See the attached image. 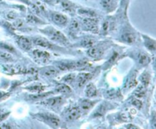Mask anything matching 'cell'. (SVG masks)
I'll return each mask as SVG.
<instances>
[{"mask_svg":"<svg viewBox=\"0 0 156 129\" xmlns=\"http://www.w3.org/2000/svg\"><path fill=\"white\" fill-rule=\"evenodd\" d=\"M49 93L48 94H40V95H35V96H31V99H33V100H37V99L42 98V97H44L45 96L49 95Z\"/></svg>","mask_w":156,"mask_h":129,"instance_id":"obj_35","label":"cell"},{"mask_svg":"<svg viewBox=\"0 0 156 129\" xmlns=\"http://www.w3.org/2000/svg\"><path fill=\"white\" fill-rule=\"evenodd\" d=\"M11 127H9V126H7V125H2V128H10Z\"/></svg>","mask_w":156,"mask_h":129,"instance_id":"obj_40","label":"cell"},{"mask_svg":"<svg viewBox=\"0 0 156 129\" xmlns=\"http://www.w3.org/2000/svg\"><path fill=\"white\" fill-rule=\"evenodd\" d=\"M42 1H43L45 2H47V3H53V2H54L55 0H42Z\"/></svg>","mask_w":156,"mask_h":129,"instance_id":"obj_39","label":"cell"},{"mask_svg":"<svg viewBox=\"0 0 156 129\" xmlns=\"http://www.w3.org/2000/svg\"><path fill=\"white\" fill-rule=\"evenodd\" d=\"M94 42L95 41L92 38H85L81 42V46L85 48H90L94 45Z\"/></svg>","mask_w":156,"mask_h":129,"instance_id":"obj_21","label":"cell"},{"mask_svg":"<svg viewBox=\"0 0 156 129\" xmlns=\"http://www.w3.org/2000/svg\"><path fill=\"white\" fill-rule=\"evenodd\" d=\"M85 94H86L87 97H90V98L96 97L97 94L96 87L93 84H88L86 87V89H85Z\"/></svg>","mask_w":156,"mask_h":129,"instance_id":"obj_11","label":"cell"},{"mask_svg":"<svg viewBox=\"0 0 156 129\" xmlns=\"http://www.w3.org/2000/svg\"><path fill=\"white\" fill-rule=\"evenodd\" d=\"M109 28H110V22H109L108 21H106V22H103V31L107 32V31L109 30Z\"/></svg>","mask_w":156,"mask_h":129,"instance_id":"obj_33","label":"cell"},{"mask_svg":"<svg viewBox=\"0 0 156 129\" xmlns=\"http://www.w3.org/2000/svg\"><path fill=\"white\" fill-rule=\"evenodd\" d=\"M121 118H122V119L124 120V121H130V120H131L132 117H131V115H130V114L123 113L122 115H121Z\"/></svg>","mask_w":156,"mask_h":129,"instance_id":"obj_31","label":"cell"},{"mask_svg":"<svg viewBox=\"0 0 156 129\" xmlns=\"http://www.w3.org/2000/svg\"><path fill=\"white\" fill-rule=\"evenodd\" d=\"M83 25L87 31H90L93 33L98 32L97 19L94 18H86L83 20Z\"/></svg>","mask_w":156,"mask_h":129,"instance_id":"obj_2","label":"cell"},{"mask_svg":"<svg viewBox=\"0 0 156 129\" xmlns=\"http://www.w3.org/2000/svg\"><path fill=\"white\" fill-rule=\"evenodd\" d=\"M91 74L90 73H80L77 76V82L79 87H82L89 79H91Z\"/></svg>","mask_w":156,"mask_h":129,"instance_id":"obj_7","label":"cell"},{"mask_svg":"<svg viewBox=\"0 0 156 129\" xmlns=\"http://www.w3.org/2000/svg\"><path fill=\"white\" fill-rule=\"evenodd\" d=\"M78 12L81 15L85 16L87 18H94L96 16V14L94 13V12L89 9H85V8H80V9H79Z\"/></svg>","mask_w":156,"mask_h":129,"instance_id":"obj_17","label":"cell"},{"mask_svg":"<svg viewBox=\"0 0 156 129\" xmlns=\"http://www.w3.org/2000/svg\"><path fill=\"white\" fill-rule=\"evenodd\" d=\"M127 128H137V127L135 125H133V124H129V125L127 126Z\"/></svg>","mask_w":156,"mask_h":129,"instance_id":"obj_38","label":"cell"},{"mask_svg":"<svg viewBox=\"0 0 156 129\" xmlns=\"http://www.w3.org/2000/svg\"><path fill=\"white\" fill-rule=\"evenodd\" d=\"M81 115V110L79 107H73L69 110L67 114V119L70 121H74L78 119Z\"/></svg>","mask_w":156,"mask_h":129,"instance_id":"obj_5","label":"cell"},{"mask_svg":"<svg viewBox=\"0 0 156 129\" xmlns=\"http://www.w3.org/2000/svg\"><path fill=\"white\" fill-rule=\"evenodd\" d=\"M41 73L45 77L53 78L58 74V71L53 67H46L42 69Z\"/></svg>","mask_w":156,"mask_h":129,"instance_id":"obj_9","label":"cell"},{"mask_svg":"<svg viewBox=\"0 0 156 129\" xmlns=\"http://www.w3.org/2000/svg\"><path fill=\"white\" fill-rule=\"evenodd\" d=\"M131 103L133 105V106H136V108H138V109H141V107H142V102H141L140 100H137V99H133V100H132Z\"/></svg>","mask_w":156,"mask_h":129,"instance_id":"obj_29","label":"cell"},{"mask_svg":"<svg viewBox=\"0 0 156 129\" xmlns=\"http://www.w3.org/2000/svg\"><path fill=\"white\" fill-rule=\"evenodd\" d=\"M75 78H76V74H67L66 76H65L63 80L65 82H67V83H70V82H72L73 80H74Z\"/></svg>","mask_w":156,"mask_h":129,"instance_id":"obj_28","label":"cell"},{"mask_svg":"<svg viewBox=\"0 0 156 129\" xmlns=\"http://www.w3.org/2000/svg\"><path fill=\"white\" fill-rule=\"evenodd\" d=\"M46 31H45V34H47L49 37V38L51 39L53 41L58 42V43H67L68 40H67L66 37L60 32V31H57L55 28H46Z\"/></svg>","mask_w":156,"mask_h":129,"instance_id":"obj_1","label":"cell"},{"mask_svg":"<svg viewBox=\"0 0 156 129\" xmlns=\"http://www.w3.org/2000/svg\"><path fill=\"white\" fill-rule=\"evenodd\" d=\"M88 54L90 57L91 58H98L102 55L101 49H99L97 47H90L89 49L88 50Z\"/></svg>","mask_w":156,"mask_h":129,"instance_id":"obj_13","label":"cell"},{"mask_svg":"<svg viewBox=\"0 0 156 129\" xmlns=\"http://www.w3.org/2000/svg\"><path fill=\"white\" fill-rule=\"evenodd\" d=\"M100 4L104 9L108 12L114 10L116 7V1L115 0H101Z\"/></svg>","mask_w":156,"mask_h":129,"instance_id":"obj_8","label":"cell"},{"mask_svg":"<svg viewBox=\"0 0 156 129\" xmlns=\"http://www.w3.org/2000/svg\"><path fill=\"white\" fill-rule=\"evenodd\" d=\"M122 39L127 43H133L136 40V36L130 32H127L122 35Z\"/></svg>","mask_w":156,"mask_h":129,"instance_id":"obj_15","label":"cell"},{"mask_svg":"<svg viewBox=\"0 0 156 129\" xmlns=\"http://www.w3.org/2000/svg\"><path fill=\"white\" fill-rule=\"evenodd\" d=\"M117 56H118V54L117 53H114V55H112L111 58H110V59H109L108 62H107V64H108V65H111V64H113L114 62V61H115V60H116V58H117Z\"/></svg>","mask_w":156,"mask_h":129,"instance_id":"obj_32","label":"cell"},{"mask_svg":"<svg viewBox=\"0 0 156 129\" xmlns=\"http://www.w3.org/2000/svg\"><path fill=\"white\" fill-rule=\"evenodd\" d=\"M18 43H19V46L22 49H25V50H29V49H31V46H32L31 40L24 37H19V40H18Z\"/></svg>","mask_w":156,"mask_h":129,"instance_id":"obj_6","label":"cell"},{"mask_svg":"<svg viewBox=\"0 0 156 129\" xmlns=\"http://www.w3.org/2000/svg\"><path fill=\"white\" fill-rule=\"evenodd\" d=\"M61 4H62L63 8H65L67 11H73V8H74V5L68 0H63Z\"/></svg>","mask_w":156,"mask_h":129,"instance_id":"obj_23","label":"cell"},{"mask_svg":"<svg viewBox=\"0 0 156 129\" xmlns=\"http://www.w3.org/2000/svg\"><path fill=\"white\" fill-rule=\"evenodd\" d=\"M23 25H24L23 22H22V20H20V19H19V20H17V21H16V22L14 23V26L16 27V28H22V27L23 26Z\"/></svg>","mask_w":156,"mask_h":129,"instance_id":"obj_36","label":"cell"},{"mask_svg":"<svg viewBox=\"0 0 156 129\" xmlns=\"http://www.w3.org/2000/svg\"><path fill=\"white\" fill-rule=\"evenodd\" d=\"M145 89L144 87H139L138 89L136 90V92H135V94L139 97H143V96L145 95Z\"/></svg>","mask_w":156,"mask_h":129,"instance_id":"obj_27","label":"cell"},{"mask_svg":"<svg viewBox=\"0 0 156 129\" xmlns=\"http://www.w3.org/2000/svg\"><path fill=\"white\" fill-rule=\"evenodd\" d=\"M28 21L29 22H31V23H36V22H40V21L38 20V19L36 17H34V16H33V15H29L28 17Z\"/></svg>","mask_w":156,"mask_h":129,"instance_id":"obj_34","label":"cell"},{"mask_svg":"<svg viewBox=\"0 0 156 129\" xmlns=\"http://www.w3.org/2000/svg\"><path fill=\"white\" fill-rule=\"evenodd\" d=\"M8 18L13 19L15 18V14L13 12H10L9 14L8 15Z\"/></svg>","mask_w":156,"mask_h":129,"instance_id":"obj_37","label":"cell"},{"mask_svg":"<svg viewBox=\"0 0 156 129\" xmlns=\"http://www.w3.org/2000/svg\"><path fill=\"white\" fill-rule=\"evenodd\" d=\"M70 29L71 31H73V32H76L79 30V24L77 21L73 20V22L70 24Z\"/></svg>","mask_w":156,"mask_h":129,"instance_id":"obj_25","label":"cell"},{"mask_svg":"<svg viewBox=\"0 0 156 129\" xmlns=\"http://www.w3.org/2000/svg\"><path fill=\"white\" fill-rule=\"evenodd\" d=\"M94 104H95V102L94 101H91L89 100H84L82 102V103H81V107H82L83 110L87 111L91 109V108H92Z\"/></svg>","mask_w":156,"mask_h":129,"instance_id":"obj_18","label":"cell"},{"mask_svg":"<svg viewBox=\"0 0 156 129\" xmlns=\"http://www.w3.org/2000/svg\"><path fill=\"white\" fill-rule=\"evenodd\" d=\"M34 43L36 45L41 47L44 48H51L52 47V44L48 41L46 39L43 38V37H37L34 40Z\"/></svg>","mask_w":156,"mask_h":129,"instance_id":"obj_12","label":"cell"},{"mask_svg":"<svg viewBox=\"0 0 156 129\" xmlns=\"http://www.w3.org/2000/svg\"><path fill=\"white\" fill-rule=\"evenodd\" d=\"M44 87L43 86H39V85H35V86H31L28 88V90L31 91H34V92H41L44 90Z\"/></svg>","mask_w":156,"mask_h":129,"instance_id":"obj_26","label":"cell"},{"mask_svg":"<svg viewBox=\"0 0 156 129\" xmlns=\"http://www.w3.org/2000/svg\"><path fill=\"white\" fill-rule=\"evenodd\" d=\"M53 20L56 24L59 25H65L67 23V18L63 15L55 13L53 15Z\"/></svg>","mask_w":156,"mask_h":129,"instance_id":"obj_10","label":"cell"},{"mask_svg":"<svg viewBox=\"0 0 156 129\" xmlns=\"http://www.w3.org/2000/svg\"><path fill=\"white\" fill-rule=\"evenodd\" d=\"M150 57L145 52H141L139 55V62L142 65H146L150 62Z\"/></svg>","mask_w":156,"mask_h":129,"instance_id":"obj_16","label":"cell"},{"mask_svg":"<svg viewBox=\"0 0 156 129\" xmlns=\"http://www.w3.org/2000/svg\"><path fill=\"white\" fill-rule=\"evenodd\" d=\"M137 84V81H136V76H133L131 79H130V82H129V88H133V87H135L136 85Z\"/></svg>","mask_w":156,"mask_h":129,"instance_id":"obj_30","label":"cell"},{"mask_svg":"<svg viewBox=\"0 0 156 129\" xmlns=\"http://www.w3.org/2000/svg\"><path fill=\"white\" fill-rule=\"evenodd\" d=\"M44 103H46V104L48 106H56L63 103V98L62 97H53V98H50L46 100V102Z\"/></svg>","mask_w":156,"mask_h":129,"instance_id":"obj_14","label":"cell"},{"mask_svg":"<svg viewBox=\"0 0 156 129\" xmlns=\"http://www.w3.org/2000/svg\"><path fill=\"white\" fill-rule=\"evenodd\" d=\"M40 115L46 121L50 123L52 125L57 127L60 124V120L56 115H53L52 114H40Z\"/></svg>","mask_w":156,"mask_h":129,"instance_id":"obj_3","label":"cell"},{"mask_svg":"<svg viewBox=\"0 0 156 129\" xmlns=\"http://www.w3.org/2000/svg\"><path fill=\"white\" fill-rule=\"evenodd\" d=\"M140 81H142V83L143 84H145V86H147V85L149 84V81H150L149 74H148L147 71L142 73L140 76Z\"/></svg>","mask_w":156,"mask_h":129,"instance_id":"obj_22","label":"cell"},{"mask_svg":"<svg viewBox=\"0 0 156 129\" xmlns=\"http://www.w3.org/2000/svg\"><path fill=\"white\" fill-rule=\"evenodd\" d=\"M145 38V45L148 49L154 51L155 50V41L154 40L148 38L147 37H143Z\"/></svg>","mask_w":156,"mask_h":129,"instance_id":"obj_19","label":"cell"},{"mask_svg":"<svg viewBox=\"0 0 156 129\" xmlns=\"http://www.w3.org/2000/svg\"><path fill=\"white\" fill-rule=\"evenodd\" d=\"M0 59L4 60V61H12V57L11 54L8 53V52L0 51Z\"/></svg>","mask_w":156,"mask_h":129,"instance_id":"obj_24","label":"cell"},{"mask_svg":"<svg viewBox=\"0 0 156 129\" xmlns=\"http://www.w3.org/2000/svg\"><path fill=\"white\" fill-rule=\"evenodd\" d=\"M56 91L57 92L62 93V94H70V93L72 92L71 88L69 86H67L66 84H59L56 88Z\"/></svg>","mask_w":156,"mask_h":129,"instance_id":"obj_20","label":"cell"},{"mask_svg":"<svg viewBox=\"0 0 156 129\" xmlns=\"http://www.w3.org/2000/svg\"><path fill=\"white\" fill-rule=\"evenodd\" d=\"M34 56L36 59L40 60L41 61H46L49 58V54L48 52H44L43 50H40V49H35L33 52Z\"/></svg>","mask_w":156,"mask_h":129,"instance_id":"obj_4","label":"cell"}]
</instances>
